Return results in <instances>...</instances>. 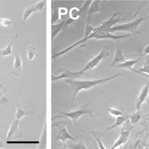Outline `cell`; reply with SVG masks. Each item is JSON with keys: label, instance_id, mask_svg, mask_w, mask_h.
Instances as JSON below:
<instances>
[{"label": "cell", "instance_id": "5b68a950", "mask_svg": "<svg viewBox=\"0 0 149 149\" xmlns=\"http://www.w3.org/2000/svg\"><path fill=\"white\" fill-rule=\"evenodd\" d=\"M68 123V122L61 120L59 122H57L52 125L51 127H55L58 129V134L55 137V140H61L62 141L63 146L61 148L62 149H66L68 148L66 145V141L68 139H70L73 141H76V140L68 132L66 125Z\"/></svg>", "mask_w": 149, "mask_h": 149}, {"label": "cell", "instance_id": "d590c367", "mask_svg": "<svg viewBox=\"0 0 149 149\" xmlns=\"http://www.w3.org/2000/svg\"><path fill=\"white\" fill-rule=\"evenodd\" d=\"M7 143L8 144H10V143H37V144H38L39 143V141H23V142H20V141H19V142H16V141H6Z\"/></svg>", "mask_w": 149, "mask_h": 149}, {"label": "cell", "instance_id": "d6a6232c", "mask_svg": "<svg viewBox=\"0 0 149 149\" xmlns=\"http://www.w3.org/2000/svg\"><path fill=\"white\" fill-rule=\"evenodd\" d=\"M146 54H148L149 55V45H147L143 49V50L141 51V53L140 54H137L136 56H143V55H146Z\"/></svg>", "mask_w": 149, "mask_h": 149}, {"label": "cell", "instance_id": "7402d4cb", "mask_svg": "<svg viewBox=\"0 0 149 149\" xmlns=\"http://www.w3.org/2000/svg\"><path fill=\"white\" fill-rule=\"evenodd\" d=\"M38 11V10L35 8L34 5H31V6H28L26 9H25L24 13H23V20L22 21V23H21V24L19 27V28L18 29V30H20V29L21 28V26H22V24H23L24 22L26 20V19H27L29 17V16L33 12H37Z\"/></svg>", "mask_w": 149, "mask_h": 149}, {"label": "cell", "instance_id": "8d00e7d4", "mask_svg": "<svg viewBox=\"0 0 149 149\" xmlns=\"http://www.w3.org/2000/svg\"><path fill=\"white\" fill-rule=\"evenodd\" d=\"M3 146H4V144H3V143L2 141H0V148L2 147Z\"/></svg>", "mask_w": 149, "mask_h": 149}, {"label": "cell", "instance_id": "7a4b0ae2", "mask_svg": "<svg viewBox=\"0 0 149 149\" xmlns=\"http://www.w3.org/2000/svg\"><path fill=\"white\" fill-rule=\"evenodd\" d=\"M147 9L146 10L144 13L142 15V16L140 18H138L133 21H132L130 22H129L125 24L115 25L114 26L109 29L108 30V31L110 32L111 33H112L115 31H126V32L131 33L132 34H134V35L140 34L141 32L139 30V28H138L139 26L143 20L149 18V16L144 17V15L147 12Z\"/></svg>", "mask_w": 149, "mask_h": 149}, {"label": "cell", "instance_id": "1f68e13d", "mask_svg": "<svg viewBox=\"0 0 149 149\" xmlns=\"http://www.w3.org/2000/svg\"><path fill=\"white\" fill-rule=\"evenodd\" d=\"M8 91L7 88L2 84H0V98L3 97Z\"/></svg>", "mask_w": 149, "mask_h": 149}, {"label": "cell", "instance_id": "2e32d148", "mask_svg": "<svg viewBox=\"0 0 149 149\" xmlns=\"http://www.w3.org/2000/svg\"><path fill=\"white\" fill-rule=\"evenodd\" d=\"M69 17V16L68 15L59 23H58L56 24H51V41L52 42L53 41L54 38L58 34L59 32H60L63 30H66V29L64 27V25L66 21L68 20Z\"/></svg>", "mask_w": 149, "mask_h": 149}, {"label": "cell", "instance_id": "f546056e", "mask_svg": "<svg viewBox=\"0 0 149 149\" xmlns=\"http://www.w3.org/2000/svg\"><path fill=\"white\" fill-rule=\"evenodd\" d=\"M94 28L92 27L91 23H86L85 28V33L83 38H87L94 30Z\"/></svg>", "mask_w": 149, "mask_h": 149}, {"label": "cell", "instance_id": "f1b7e54d", "mask_svg": "<svg viewBox=\"0 0 149 149\" xmlns=\"http://www.w3.org/2000/svg\"><path fill=\"white\" fill-rule=\"evenodd\" d=\"M67 147H68V148H73V149H81V148L86 149L87 148V147L85 146V145L83 143V139L81 137H80L79 141L78 142L77 144H73V145H68V146H67Z\"/></svg>", "mask_w": 149, "mask_h": 149}, {"label": "cell", "instance_id": "836d02e7", "mask_svg": "<svg viewBox=\"0 0 149 149\" xmlns=\"http://www.w3.org/2000/svg\"><path fill=\"white\" fill-rule=\"evenodd\" d=\"M130 70H132V71H133V72H135V73H136L140 74V75L143 76H144V77H147V78H148V79H149V74H146V73H145L140 72V71H139L138 70L134 69L133 68H132Z\"/></svg>", "mask_w": 149, "mask_h": 149}, {"label": "cell", "instance_id": "4fadbf2b", "mask_svg": "<svg viewBox=\"0 0 149 149\" xmlns=\"http://www.w3.org/2000/svg\"><path fill=\"white\" fill-rule=\"evenodd\" d=\"M30 106H23L19 103H16V118L17 119H20L22 117L25 115H33L34 113V111L30 108Z\"/></svg>", "mask_w": 149, "mask_h": 149}, {"label": "cell", "instance_id": "484cf974", "mask_svg": "<svg viewBox=\"0 0 149 149\" xmlns=\"http://www.w3.org/2000/svg\"><path fill=\"white\" fill-rule=\"evenodd\" d=\"M37 48L33 46H30L26 48V54L27 55L28 59L29 61L32 60L35 57L37 54Z\"/></svg>", "mask_w": 149, "mask_h": 149}, {"label": "cell", "instance_id": "5bb4252c", "mask_svg": "<svg viewBox=\"0 0 149 149\" xmlns=\"http://www.w3.org/2000/svg\"><path fill=\"white\" fill-rule=\"evenodd\" d=\"M15 61L12 68V73L16 76L22 74V62L19 55L17 53L14 54Z\"/></svg>", "mask_w": 149, "mask_h": 149}, {"label": "cell", "instance_id": "52a82bcc", "mask_svg": "<svg viewBox=\"0 0 149 149\" xmlns=\"http://www.w3.org/2000/svg\"><path fill=\"white\" fill-rule=\"evenodd\" d=\"M134 127L136 126L132 124L129 118L122 125V127L119 132V137L118 138L117 140L115 141V143L113 144V146L111 148H115L119 147V146L125 144V142L127 141L132 130Z\"/></svg>", "mask_w": 149, "mask_h": 149}, {"label": "cell", "instance_id": "ac0fdd59", "mask_svg": "<svg viewBox=\"0 0 149 149\" xmlns=\"http://www.w3.org/2000/svg\"><path fill=\"white\" fill-rule=\"evenodd\" d=\"M45 122L43 129L39 140L37 148H47V121L45 118Z\"/></svg>", "mask_w": 149, "mask_h": 149}, {"label": "cell", "instance_id": "4dcf8cb0", "mask_svg": "<svg viewBox=\"0 0 149 149\" xmlns=\"http://www.w3.org/2000/svg\"><path fill=\"white\" fill-rule=\"evenodd\" d=\"M12 23H13V21L11 20L4 19V18H0V23L2 25L6 27L7 28H9L11 26Z\"/></svg>", "mask_w": 149, "mask_h": 149}, {"label": "cell", "instance_id": "83f0119b", "mask_svg": "<svg viewBox=\"0 0 149 149\" xmlns=\"http://www.w3.org/2000/svg\"><path fill=\"white\" fill-rule=\"evenodd\" d=\"M143 66L138 69L139 71L149 74V55L147 56L146 61L143 63Z\"/></svg>", "mask_w": 149, "mask_h": 149}, {"label": "cell", "instance_id": "3957f363", "mask_svg": "<svg viewBox=\"0 0 149 149\" xmlns=\"http://www.w3.org/2000/svg\"><path fill=\"white\" fill-rule=\"evenodd\" d=\"M142 126L144 127V129L136 132L133 140L126 148L134 149L149 148V143L147 141V138L149 136L148 132V124L145 122Z\"/></svg>", "mask_w": 149, "mask_h": 149}, {"label": "cell", "instance_id": "d6986e66", "mask_svg": "<svg viewBox=\"0 0 149 149\" xmlns=\"http://www.w3.org/2000/svg\"><path fill=\"white\" fill-rule=\"evenodd\" d=\"M107 111H108L112 115L118 116H129L123 107H115L113 108H107Z\"/></svg>", "mask_w": 149, "mask_h": 149}, {"label": "cell", "instance_id": "e0dca14e", "mask_svg": "<svg viewBox=\"0 0 149 149\" xmlns=\"http://www.w3.org/2000/svg\"><path fill=\"white\" fill-rule=\"evenodd\" d=\"M148 115H144L143 112L139 111H136V112L133 111L130 115H129V119L132 124L135 126L139 125V122L141 120L143 117H146Z\"/></svg>", "mask_w": 149, "mask_h": 149}, {"label": "cell", "instance_id": "8992f818", "mask_svg": "<svg viewBox=\"0 0 149 149\" xmlns=\"http://www.w3.org/2000/svg\"><path fill=\"white\" fill-rule=\"evenodd\" d=\"M109 47L108 45H104L102 47L101 51L96 56H95L91 61H90L82 70L79 71L80 73H81L83 75L84 72L86 71L91 72L93 70V69L97 66L102 60L106 59L109 56Z\"/></svg>", "mask_w": 149, "mask_h": 149}, {"label": "cell", "instance_id": "e575fe53", "mask_svg": "<svg viewBox=\"0 0 149 149\" xmlns=\"http://www.w3.org/2000/svg\"><path fill=\"white\" fill-rule=\"evenodd\" d=\"M91 140L92 141V145H91V146L89 147L88 148H100L99 146H98L97 142L96 141V140L94 139H93L92 138L91 139Z\"/></svg>", "mask_w": 149, "mask_h": 149}, {"label": "cell", "instance_id": "9c48e42d", "mask_svg": "<svg viewBox=\"0 0 149 149\" xmlns=\"http://www.w3.org/2000/svg\"><path fill=\"white\" fill-rule=\"evenodd\" d=\"M120 39L116 40L114 41L115 44V54L113 57V59L110 65L111 68L115 67L116 65L124 62L126 61L125 55L123 54L122 49H123V45L121 43Z\"/></svg>", "mask_w": 149, "mask_h": 149}, {"label": "cell", "instance_id": "7c38bea8", "mask_svg": "<svg viewBox=\"0 0 149 149\" xmlns=\"http://www.w3.org/2000/svg\"><path fill=\"white\" fill-rule=\"evenodd\" d=\"M58 72H61V74H59L58 76H54L51 78V81H57L58 80L63 79V78H66V79H77L79 78L81 76V74L79 72H72L71 71H70L68 69H66L65 68H63V69H61L58 70Z\"/></svg>", "mask_w": 149, "mask_h": 149}, {"label": "cell", "instance_id": "ba28073f", "mask_svg": "<svg viewBox=\"0 0 149 149\" xmlns=\"http://www.w3.org/2000/svg\"><path fill=\"white\" fill-rule=\"evenodd\" d=\"M122 13L118 12L116 13H113L109 19L108 20L102 22V24L95 27V29L98 31H108V30L115 26V24L118 23L119 22L124 21L126 20L125 18H121Z\"/></svg>", "mask_w": 149, "mask_h": 149}, {"label": "cell", "instance_id": "d4e9b609", "mask_svg": "<svg viewBox=\"0 0 149 149\" xmlns=\"http://www.w3.org/2000/svg\"><path fill=\"white\" fill-rule=\"evenodd\" d=\"M52 3H54V5H53L54 11L51 15V24H54V23H55L59 19V13L58 11L57 6H56L57 1H52Z\"/></svg>", "mask_w": 149, "mask_h": 149}, {"label": "cell", "instance_id": "277c9868", "mask_svg": "<svg viewBox=\"0 0 149 149\" xmlns=\"http://www.w3.org/2000/svg\"><path fill=\"white\" fill-rule=\"evenodd\" d=\"M52 110L54 111H56V112H57L62 115V116H61V115L58 116H58H53L52 118V119H51L52 121H53L54 120H55V119L58 118H61V117L63 118V117H65V116H68V117H69L71 119V120L73 122V124L75 126H77V119L82 115L88 114L91 117H93V112L90 109H89L87 108V104H84V105L81 106L78 109L73 111L70 112H67V113L62 112H60V111H56V110H55V109H52Z\"/></svg>", "mask_w": 149, "mask_h": 149}, {"label": "cell", "instance_id": "cb8c5ba5", "mask_svg": "<svg viewBox=\"0 0 149 149\" xmlns=\"http://www.w3.org/2000/svg\"><path fill=\"white\" fill-rule=\"evenodd\" d=\"M91 133L93 135V138L96 140V141L97 142L98 146H99V148L101 149H105L107 148L106 147H105L102 143V140H101V138L102 136V133L98 130H91Z\"/></svg>", "mask_w": 149, "mask_h": 149}, {"label": "cell", "instance_id": "ffe728a7", "mask_svg": "<svg viewBox=\"0 0 149 149\" xmlns=\"http://www.w3.org/2000/svg\"><path fill=\"white\" fill-rule=\"evenodd\" d=\"M19 31V30H17L15 37H13V38L12 39V41L9 44V45L5 48H4L3 49H1L0 50V58H2L3 56H7L8 55H10L12 54V48H11V47H12V45L13 42V41L15 40V39L18 36V33Z\"/></svg>", "mask_w": 149, "mask_h": 149}, {"label": "cell", "instance_id": "6da1fadb", "mask_svg": "<svg viewBox=\"0 0 149 149\" xmlns=\"http://www.w3.org/2000/svg\"><path fill=\"white\" fill-rule=\"evenodd\" d=\"M122 76V73L120 71H118V72L112 75V76L103 78L98 80H74L73 79H65V81L68 83L70 84V92H71V97H70V107L73 108L74 105V100L76 97L78 93V92L81 90H87L92 87H94L99 84L105 83L109 80H111L116 77H119Z\"/></svg>", "mask_w": 149, "mask_h": 149}, {"label": "cell", "instance_id": "603a6c76", "mask_svg": "<svg viewBox=\"0 0 149 149\" xmlns=\"http://www.w3.org/2000/svg\"><path fill=\"white\" fill-rule=\"evenodd\" d=\"M129 118V115L126 116H118L116 118V119L114 123V124L113 125H112L111 126L109 127L107 130H111L112 129H115V128H117L119 126H120L121 125H122L124 122Z\"/></svg>", "mask_w": 149, "mask_h": 149}, {"label": "cell", "instance_id": "4316f807", "mask_svg": "<svg viewBox=\"0 0 149 149\" xmlns=\"http://www.w3.org/2000/svg\"><path fill=\"white\" fill-rule=\"evenodd\" d=\"M46 1H40L36 4H34L35 8L38 10V11H40L42 13V15H46V7H45Z\"/></svg>", "mask_w": 149, "mask_h": 149}, {"label": "cell", "instance_id": "8fae6325", "mask_svg": "<svg viewBox=\"0 0 149 149\" xmlns=\"http://www.w3.org/2000/svg\"><path fill=\"white\" fill-rule=\"evenodd\" d=\"M149 94V80L147 81V84L141 89L138 98L136 100L135 104V109L136 111L140 110V107L141 104L147 101L148 102V95Z\"/></svg>", "mask_w": 149, "mask_h": 149}, {"label": "cell", "instance_id": "44dd1931", "mask_svg": "<svg viewBox=\"0 0 149 149\" xmlns=\"http://www.w3.org/2000/svg\"><path fill=\"white\" fill-rule=\"evenodd\" d=\"M141 59V57L139 58L136 60H129V61H126L124 62L119 63L116 65V68H123V69H127L129 70H130L132 68H133V66L136 64L140 59Z\"/></svg>", "mask_w": 149, "mask_h": 149}, {"label": "cell", "instance_id": "9a60e30c", "mask_svg": "<svg viewBox=\"0 0 149 149\" xmlns=\"http://www.w3.org/2000/svg\"><path fill=\"white\" fill-rule=\"evenodd\" d=\"M100 1H93L90 4L89 8L88 9L87 13V17H86V23H91V18L93 15L99 11H101L100 6H99V3Z\"/></svg>", "mask_w": 149, "mask_h": 149}, {"label": "cell", "instance_id": "74e56055", "mask_svg": "<svg viewBox=\"0 0 149 149\" xmlns=\"http://www.w3.org/2000/svg\"><path fill=\"white\" fill-rule=\"evenodd\" d=\"M148 119H149V116H148V117H147V118H146V119L143 121V123H144L145 122H146V121H147V120H148Z\"/></svg>", "mask_w": 149, "mask_h": 149}, {"label": "cell", "instance_id": "30bf717a", "mask_svg": "<svg viewBox=\"0 0 149 149\" xmlns=\"http://www.w3.org/2000/svg\"><path fill=\"white\" fill-rule=\"evenodd\" d=\"M19 119H15L11 123L10 127L8 133V136L6 139L7 141H12L13 140L20 138L22 137L23 133L21 131L18 129V125H19Z\"/></svg>", "mask_w": 149, "mask_h": 149}]
</instances>
